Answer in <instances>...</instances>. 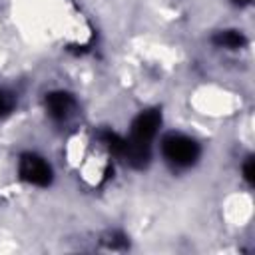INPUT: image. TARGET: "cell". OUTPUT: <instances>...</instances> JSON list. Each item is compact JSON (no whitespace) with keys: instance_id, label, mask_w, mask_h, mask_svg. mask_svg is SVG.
Returning <instances> with one entry per match:
<instances>
[{"instance_id":"1","label":"cell","mask_w":255,"mask_h":255,"mask_svg":"<svg viewBox=\"0 0 255 255\" xmlns=\"http://www.w3.org/2000/svg\"><path fill=\"white\" fill-rule=\"evenodd\" d=\"M161 149H163V155L171 163L181 165V167L191 165L199 155V145L195 143V139L183 133H167L161 141Z\"/></svg>"},{"instance_id":"2","label":"cell","mask_w":255,"mask_h":255,"mask_svg":"<svg viewBox=\"0 0 255 255\" xmlns=\"http://www.w3.org/2000/svg\"><path fill=\"white\" fill-rule=\"evenodd\" d=\"M20 177L32 185H40L46 187L52 181V169L50 165L36 153H24L20 157V165H18Z\"/></svg>"},{"instance_id":"3","label":"cell","mask_w":255,"mask_h":255,"mask_svg":"<svg viewBox=\"0 0 255 255\" xmlns=\"http://www.w3.org/2000/svg\"><path fill=\"white\" fill-rule=\"evenodd\" d=\"M159 124H161V114L157 110L141 112L133 120V124H131V133H129L128 141L139 143V145H149L151 147V139L157 133Z\"/></svg>"},{"instance_id":"4","label":"cell","mask_w":255,"mask_h":255,"mask_svg":"<svg viewBox=\"0 0 255 255\" xmlns=\"http://www.w3.org/2000/svg\"><path fill=\"white\" fill-rule=\"evenodd\" d=\"M74 108V98L66 92H52L46 96V110L54 120H64Z\"/></svg>"},{"instance_id":"5","label":"cell","mask_w":255,"mask_h":255,"mask_svg":"<svg viewBox=\"0 0 255 255\" xmlns=\"http://www.w3.org/2000/svg\"><path fill=\"white\" fill-rule=\"evenodd\" d=\"M213 42H215L217 46H221V48H231V50H235V48H241V46L245 44V38H243V34L237 32V30H221V32H217V34L213 36Z\"/></svg>"},{"instance_id":"6","label":"cell","mask_w":255,"mask_h":255,"mask_svg":"<svg viewBox=\"0 0 255 255\" xmlns=\"http://www.w3.org/2000/svg\"><path fill=\"white\" fill-rule=\"evenodd\" d=\"M100 139H102V143H104L114 155H120V157H122V153H124V149H126V139H124L122 135H118V133H114V131H102V133H100Z\"/></svg>"},{"instance_id":"7","label":"cell","mask_w":255,"mask_h":255,"mask_svg":"<svg viewBox=\"0 0 255 255\" xmlns=\"http://www.w3.org/2000/svg\"><path fill=\"white\" fill-rule=\"evenodd\" d=\"M12 108H14V98L8 92L0 90V118L8 116L12 112Z\"/></svg>"},{"instance_id":"8","label":"cell","mask_w":255,"mask_h":255,"mask_svg":"<svg viewBox=\"0 0 255 255\" xmlns=\"http://www.w3.org/2000/svg\"><path fill=\"white\" fill-rule=\"evenodd\" d=\"M104 245L110 249H124L126 247V237L120 233H110L108 239H104Z\"/></svg>"},{"instance_id":"9","label":"cell","mask_w":255,"mask_h":255,"mask_svg":"<svg viewBox=\"0 0 255 255\" xmlns=\"http://www.w3.org/2000/svg\"><path fill=\"white\" fill-rule=\"evenodd\" d=\"M243 175H245L247 183H253V179H255V159L253 157H247V161L243 163Z\"/></svg>"},{"instance_id":"10","label":"cell","mask_w":255,"mask_h":255,"mask_svg":"<svg viewBox=\"0 0 255 255\" xmlns=\"http://www.w3.org/2000/svg\"><path fill=\"white\" fill-rule=\"evenodd\" d=\"M243 2H245V0H243Z\"/></svg>"}]
</instances>
